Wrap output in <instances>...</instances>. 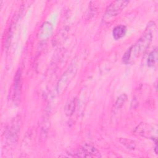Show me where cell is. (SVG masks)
Instances as JSON below:
<instances>
[{"label": "cell", "instance_id": "obj_6", "mask_svg": "<svg viewBox=\"0 0 158 158\" xmlns=\"http://www.w3.org/2000/svg\"><path fill=\"white\" fill-rule=\"evenodd\" d=\"M157 48L154 49L152 51H151L147 59V64L148 66L151 67H154L157 62Z\"/></svg>", "mask_w": 158, "mask_h": 158}, {"label": "cell", "instance_id": "obj_9", "mask_svg": "<svg viewBox=\"0 0 158 158\" xmlns=\"http://www.w3.org/2000/svg\"><path fill=\"white\" fill-rule=\"evenodd\" d=\"M75 101L73 99L72 101H71L67 106L66 109H65V112L67 115H70L71 114H72L73 110H74V108H75Z\"/></svg>", "mask_w": 158, "mask_h": 158}, {"label": "cell", "instance_id": "obj_1", "mask_svg": "<svg viewBox=\"0 0 158 158\" xmlns=\"http://www.w3.org/2000/svg\"><path fill=\"white\" fill-rule=\"evenodd\" d=\"M145 33L128 50L125 52L123 57V62L128 64L134 59L137 57L140 54L143 52L149 46L152 41V35L150 29Z\"/></svg>", "mask_w": 158, "mask_h": 158}, {"label": "cell", "instance_id": "obj_4", "mask_svg": "<svg viewBox=\"0 0 158 158\" xmlns=\"http://www.w3.org/2000/svg\"><path fill=\"white\" fill-rule=\"evenodd\" d=\"M97 153H98L97 150L93 146L88 144H85L83 145L80 148V154H82L81 157L95 156Z\"/></svg>", "mask_w": 158, "mask_h": 158}, {"label": "cell", "instance_id": "obj_3", "mask_svg": "<svg viewBox=\"0 0 158 158\" xmlns=\"http://www.w3.org/2000/svg\"><path fill=\"white\" fill-rule=\"evenodd\" d=\"M129 3L128 1H115L112 2L106 9L104 19L107 20L116 16Z\"/></svg>", "mask_w": 158, "mask_h": 158}, {"label": "cell", "instance_id": "obj_5", "mask_svg": "<svg viewBox=\"0 0 158 158\" xmlns=\"http://www.w3.org/2000/svg\"><path fill=\"white\" fill-rule=\"evenodd\" d=\"M127 33V28L123 25H118L115 27L112 31L113 37L115 40H119L123 38Z\"/></svg>", "mask_w": 158, "mask_h": 158}, {"label": "cell", "instance_id": "obj_8", "mask_svg": "<svg viewBox=\"0 0 158 158\" xmlns=\"http://www.w3.org/2000/svg\"><path fill=\"white\" fill-rule=\"evenodd\" d=\"M127 98V97L125 94H122L121 96H120L117 98V101L115 103L114 109V110H118V109H120L123 106V105L124 104L125 102L126 101Z\"/></svg>", "mask_w": 158, "mask_h": 158}, {"label": "cell", "instance_id": "obj_2", "mask_svg": "<svg viewBox=\"0 0 158 158\" xmlns=\"http://www.w3.org/2000/svg\"><path fill=\"white\" fill-rule=\"evenodd\" d=\"M77 70V65L76 62H73L70 65L65 73H64L57 84V91L58 93H60L64 91V89H65L70 81L76 75Z\"/></svg>", "mask_w": 158, "mask_h": 158}, {"label": "cell", "instance_id": "obj_7", "mask_svg": "<svg viewBox=\"0 0 158 158\" xmlns=\"http://www.w3.org/2000/svg\"><path fill=\"white\" fill-rule=\"evenodd\" d=\"M20 72L18 71L15 77L14 80V93L15 97L16 94L19 96V91H20Z\"/></svg>", "mask_w": 158, "mask_h": 158}]
</instances>
